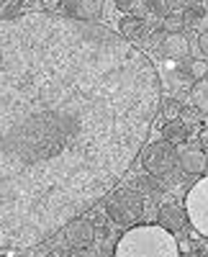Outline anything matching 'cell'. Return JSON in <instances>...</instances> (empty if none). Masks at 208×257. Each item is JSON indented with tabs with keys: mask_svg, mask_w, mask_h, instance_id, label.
Wrapping results in <instances>:
<instances>
[{
	"mask_svg": "<svg viewBox=\"0 0 208 257\" xmlns=\"http://www.w3.org/2000/svg\"><path fill=\"white\" fill-rule=\"evenodd\" d=\"M159 103L149 54L100 21L0 18V249L49 239L111 193Z\"/></svg>",
	"mask_w": 208,
	"mask_h": 257,
	"instance_id": "1",
	"label": "cell"
},
{
	"mask_svg": "<svg viewBox=\"0 0 208 257\" xmlns=\"http://www.w3.org/2000/svg\"><path fill=\"white\" fill-rule=\"evenodd\" d=\"M116 257H180L175 234L159 224H134L116 242Z\"/></svg>",
	"mask_w": 208,
	"mask_h": 257,
	"instance_id": "2",
	"label": "cell"
},
{
	"mask_svg": "<svg viewBox=\"0 0 208 257\" xmlns=\"http://www.w3.org/2000/svg\"><path fill=\"white\" fill-rule=\"evenodd\" d=\"M106 213L111 216L113 224L118 226H134L144 216V198L134 188H118L108 196Z\"/></svg>",
	"mask_w": 208,
	"mask_h": 257,
	"instance_id": "3",
	"label": "cell"
},
{
	"mask_svg": "<svg viewBox=\"0 0 208 257\" xmlns=\"http://www.w3.org/2000/svg\"><path fill=\"white\" fill-rule=\"evenodd\" d=\"M139 157H141V167L147 170L149 175H154V178H167L177 167V149L170 142H164V139L144 144Z\"/></svg>",
	"mask_w": 208,
	"mask_h": 257,
	"instance_id": "4",
	"label": "cell"
},
{
	"mask_svg": "<svg viewBox=\"0 0 208 257\" xmlns=\"http://www.w3.org/2000/svg\"><path fill=\"white\" fill-rule=\"evenodd\" d=\"M185 213L188 221L193 224V229L208 239V175L200 178L185 196Z\"/></svg>",
	"mask_w": 208,
	"mask_h": 257,
	"instance_id": "5",
	"label": "cell"
},
{
	"mask_svg": "<svg viewBox=\"0 0 208 257\" xmlns=\"http://www.w3.org/2000/svg\"><path fill=\"white\" fill-rule=\"evenodd\" d=\"M62 231H65V239H67V244H70L72 249H88V247L95 242V229H93V224H90L88 219H82V216L67 221Z\"/></svg>",
	"mask_w": 208,
	"mask_h": 257,
	"instance_id": "6",
	"label": "cell"
},
{
	"mask_svg": "<svg viewBox=\"0 0 208 257\" xmlns=\"http://www.w3.org/2000/svg\"><path fill=\"white\" fill-rule=\"evenodd\" d=\"M177 165L182 173H190V175H200L208 170V157L203 149H195V147H182L177 149Z\"/></svg>",
	"mask_w": 208,
	"mask_h": 257,
	"instance_id": "7",
	"label": "cell"
},
{
	"mask_svg": "<svg viewBox=\"0 0 208 257\" xmlns=\"http://www.w3.org/2000/svg\"><path fill=\"white\" fill-rule=\"evenodd\" d=\"M185 219H188V213H185V206L180 203H164L159 208V226L167 231H180L185 226Z\"/></svg>",
	"mask_w": 208,
	"mask_h": 257,
	"instance_id": "8",
	"label": "cell"
},
{
	"mask_svg": "<svg viewBox=\"0 0 208 257\" xmlns=\"http://www.w3.org/2000/svg\"><path fill=\"white\" fill-rule=\"evenodd\" d=\"M70 18H77V21H100L103 16V0H72L70 3Z\"/></svg>",
	"mask_w": 208,
	"mask_h": 257,
	"instance_id": "9",
	"label": "cell"
},
{
	"mask_svg": "<svg viewBox=\"0 0 208 257\" xmlns=\"http://www.w3.org/2000/svg\"><path fill=\"white\" fill-rule=\"evenodd\" d=\"M159 49H162L164 57H170V59H182V57H188L190 44H188V36L185 34H167L162 39Z\"/></svg>",
	"mask_w": 208,
	"mask_h": 257,
	"instance_id": "10",
	"label": "cell"
},
{
	"mask_svg": "<svg viewBox=\"0 0 208 257\" xmlns=\"http://www.w3.org/2000/svg\"><path fill=\"white\" fill-rule=\"evenodd\" d=\"M188 137H190V126L185 121H180V118L164 121V126H162V139L164 142H170L172 147H177V144H185Z\"/></svg>",
	"mask_w": 208,
	"mask_h": 257,
	"instance_id": "11",
	"label": "cell"
},
{
	"mask_svg": "<svg viewBox=\"0 0 208 257\" xmlns=\"http://www.w3.org/2000/svg\"><path fill=\"white\" fill-rule=\"evenodd\" d=\"M118 34L134 44V41H139L144 36V21L139 16H123L121 24H118Z\"/></svg>",
	"mask_w": 208,
	"mask_h": 257,
	"instance_id": "12",
	"label": "cell"
},
{
	"mask_svg": "<svg viewBox=\"0 0 208 257\" xmlns=\"http://www.w3.org/2000/svg\"><path fill=\"white\" fill-rule=\"evenodd\" d=\"M190 98H193V105L200 111H208V77L198 80L190 90Z\"/></svg>",
	"mask_w": 208,
	"mask_h": 257,
	"instance_id": "13",
	"label": "cell"
},
{
	"mask_svg": "<svg viewBox=\"0 0 208 257\" xmlns=\"http://www.w3.org/2000/svg\"><path fill=\"white\" fill-rule=\"evenodd\" d=\"M180 16H182V21H185V26H193V29H203L205 21H208L203 6H193V8H188V11H182Z\"/></svg>",
	"mask_w": 208,
	"mask_h": 257,
	"instance_id": "14",
	"label": "cell"
},
{
	"mask_svg": "<svg viewBox=\"0 0 208 257\" xmlns=\"http://www.w3.org/2000/svg\"><path fill=\"white\" fill-rule=\"evenodd\" d=\"M159 113L164 116V121H175V118L182 116V105H180L175 98H164V100L159 103Z\"/></svg>",
	"mask_w": 208,
	"mask_h": 257,
	"instance_id": "15",
	"label": "cell"
},
{
	"mask_svg": "<svg viewBox=\"0 0 208 257\" xmlns=\"http://www.w3.org/2000/svg\"><path fill=\"white\" fill-rule=\"evenodd\" d=\"M144 6H147V11L157 18H164L172 13V0H144Z\"/></svg>",
	"mask_w": 208,
	"mask_h": 257,
	"instance_id": "16",
	"label": "cell"
},
{
	"mask_svg": "<svg viewBox=\"0 0 208 257\" xmlns=\"http://www.w3.org/2000/svg\"><path fill=\"white\" fill-rule=\"evenodd\" d=\"M182 75H188V77H193V80L198 82V80L208 77V64H205L203 59H190V62H188V70L182 67Z\"/></svg>",
	"mask_w": 208,
	"mask_h": 257,
	"instance_id": "17",
	"label": "cell"
},
{
	"mask_svg": "<svg viewBox=\"0 0 208 257\" xmlns=\"http://www.w3.org/2000/svg\"><path fill=\"white\" fill-rule=\"evenodd\" d=\"M21 8V0H0V18H16Z\"/></svg>",
	"mask_w": 208,
	"mask_h": 257,
	"instance_id": "18",
	"label": "cell"
},
{
	"mask_svg": "<svg viewBox=\"0 0 208 257\" xmlns=\"http://www.w3.org/2000/svg\"><path fill=\"white\" fill-rule=\"evenodd\" d=\"M185 26V21L180 13H170V16H164V29H167L170 34H180V29Z\"/></svg>",
	"mask_w": 208,
	"mask_h": 257,
	"instance_id": "19",
	"label": "cell"
},
{
	"mask_svg": "<svg viewBox=\"0 0 208 257\" xmlns=\"http://www.w3.org/2000/svg\"><path fill=\"white\" fill-rule=\"evenodd\" d=\"M116 8L126 16H134V11L139 8V0H116Z\"/></svg>",
	"mask_w": 208,
	"mask_h": 257,
	"instance_id": "20",
	"label": "cell"
},
{
	"mask_svg": "<svg viewBox=\"0 0 208 257\" xmlns=\"http://www.w3.org/2000/svg\"><path fill=\"white\" fill-rule=\"evenodd\" d=\"M193 6H200V3H198V0H172V8H177L180 13L188 11V8H193Z\"/></svg>",
	"mask_w": 208,
	"mask_h": 257,
	"instance_id": "21",
	"label": "cell"
},
{
	"mask_svg": "<svg viewBox=\"0 0 208 257\" xmlns=\"http://www.w3.org/2000/svg\"><path fill=\"white\" fill-rule=\"evenodd\" d=\"M198 49L203 52V57H208V29H203L198 36Z\"/></svg>",
	"mask_w": 208,
	"mask_h": 257,
	"instance_id": "22",
	"label": "cell"
},
{
	"mask_svg": "<svg viewBox=\"0 0 208 257\" xmlns=\"http://www.w3.org/2000/svg\"><path fill=\"white\" fill-rule=\"evenodd\" d=\"M200 147L205 149V155H208V128H203V132H200Z\"/></svg>",
	"mask_w": 208,
	"mask_h": 257,
	"instance_id": "23",
	"label": "cell"
},
{
	"mask_svg": "<svg viewBox=\"0 0 208 257\" xmlns=\"http://www.w3.org/2000/svg\"><path fill=\"white\" fill-rule=\"evenodd\" d=\"M44 6H47L49 11H54V8L59 6V0H44Z\"/></svg>",
	"mask_w": 208,
	"mask_h": 257,
	"instance_id": "24",
	"label": "cell"
},
{
	"mask_svg": "<svg viewBox=\"0 0 208 257\" xmlns=\"http://www.w3.org/2000/svg\"><path fill=\"white\" fill-rule=\"evenodd\" d=\"M203 6H208V0H203Z\"/></svg>",
	"mask_w": 208,
	"mask_h": 257,
	"instance_id": "25",
	"label": "cell"
}]
</instances>
